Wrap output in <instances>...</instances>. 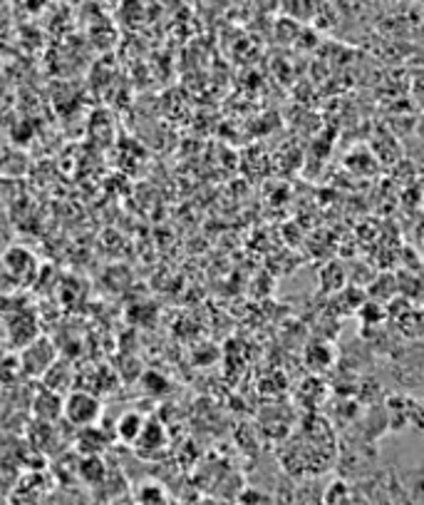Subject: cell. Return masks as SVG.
I'll return each mask as SVG.
<instances>
[{"mask_svg": "<svg viewBox=\"0 0 424 505\" xmlns=\"http://www.w3.org/2000/svg\"><path fill=\"white\" fill-rule=\"evenodd\" d=\"M136 503H167V493L156 483H145V486H139V490H136Z\"/></svg>", "mask_w": 424, "mask_h": 505, "instance_id": "277c9868", "label": "cell"}, {"mask_svg": "<svg viewBox=\"0 0 424 505\" xmlns=\"http://www.w3.org/2000/svg\"><path fill=\"white\" fill-rule=\"evenodd\" d=\"M162 443H164V431H162V426L159 423H146L145 426V431H142V436L136 438V448L142 450H154V448H162Z\"/></svg>", "mask_w": 424, "mask_h": 505, "instance_id": "3957f363", "label": "cell"}, {"mask_svg": "<svg viewBox=\"0 0 424 505\" xmlns=\"http://www.w3.org/2000/svg\"><path fill=\"white\" fill-rule=\"evenodd\" d=\"M238 500H244V503H263V500H268L266 493H258V490H246L238 496Z\"/></svg>", "mask_w": 424, "mask_h": 505, "instance_id": "8992f818", "label": "cell"}, {"mask_svg": "<svg viewBox=\"0 0 424 505\" xmlns=\"http://www.w3.org/2000/svg\"><path fill=\"white\" fill-rule=\"evenodd\" d=\"M145 426H146L145 418L132 411V414H125L122 418H119L117 436L125 443H136V438H139L142 431H145Z\"/></svg>", "mask_w": 424, "mask_h": 505, "instance_id": "7a4b0ae2", "label": "cell"}, {"mask_svg": "<svg viewBox=\"0 0 424 505\" xmlns=\"http://www.w3.org/2000/svg\"><path fill=\"white\" fill-rule=\"evenodd\" d=\"M350 498V488H348V483L345 480H335L333 486L325 490V503H343V500H348Z\"/></svg>", "mask_w": 424, "mask_h": 505, "instance_id": "5b68a950", "label": "cell"}, {"mask_svg": "<svg viewBox=\"0 0 424 505\" xmlns=\"http://www.w3.org/2000/svg\"><path fill=\"white\" fill-rule=\"evenodd\" d=\"M63 416L77 428H87L100 421L102 401L87 391H73L63 401Z\"/></svg>", "mask_w": 424, "mask_h": 505, "instance_id": "6da1fadb", "label": "cell"}]
</instances>
